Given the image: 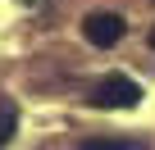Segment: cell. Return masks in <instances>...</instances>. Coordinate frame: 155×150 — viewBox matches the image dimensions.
I'll return each instance as SVG.
<instances>
[{"instance_id":"1","label":"cell","mask_w":155,"mask_h":150,"mask_svg":"<svg viewBox=\"0 0 155 150\" xmlns=\"http://www.w3.org/2000/svg\"><path fill=\"white\" fill-rule=\"evenodd\" d=\"M91 105L96 109H137L141 105V87L128 78V73H105V78L91 87Z\"/></svg>"},{"instance_id":"2","label":"cell","mask_w":155,"mask_h":150,"mask_svg":"<svg viewBox=\"0 0 155 150\" xmlns=\"http://www.w3.org/2000/svg\"><path fill=\"white\" fill-rule=\"evenodd\" d=\"M82 37H87L91 46H101V50H105V46H114V41L123 37V18H119V14H110V9L87 14V18H82Z\"/></svg>"},{"instance_id":"3","label":"cell","mask_w":155,"mask_h":150,"mask_svg":"<svg viewBox=\"0 0 155 150\" xmlns=\"http://www.w3.org/2000/svg\"><path fill=\"white\" fill-rule=\"evenodd\" d=\"M78 150H150V145L146 141H132V136H91Z\"/></svg>"},{"instance_id":"4","label":"cell","mask_w":155,"mask_h":150,"mask_svg":"<svg viewBox=\"0 0 155 150\" xmlns=\"http://www.w3.org/2000/svg\"><path fill=\"white\" fill-rule=\"evenodd\" d=\"M14 132H18V105L9 96H0V145H9Z\"/></svg>"},{"instance_id":"5","label":"cell","mask_w":155,"mask_h":150,"mask_svg":"<svg viewBox=\"0 0 155 150\" xmlns=\"http://www.w3.org/2000/svg\"><path fill=\"white\" fill-rule=\"evenodd\" d=\"M150 50H155V27H150Z\"/></svg>"},{"instance_id":"6","label":"cell","mask_w":155,"mask_h":150,"mask_svg":"<svg viewBox=\"0 0 155 150\" xmlns=\"http://www.w3.org/2000/svg\"><path fill=\"white\" fill-rule=\"evenodd\" d=\"M28 5H41V0H28Z\"/></svg>"}]
</instances>
